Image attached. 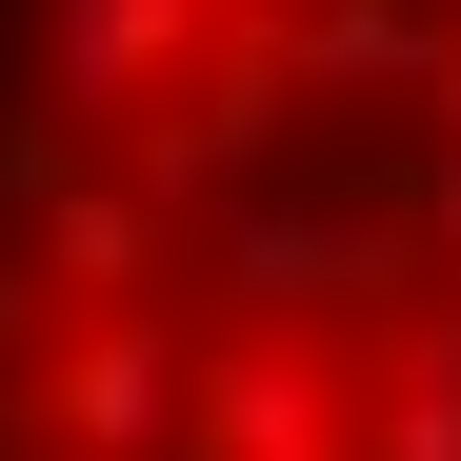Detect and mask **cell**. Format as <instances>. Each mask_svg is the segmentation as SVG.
Listing matches in <instances>:
<instances>
[{
  "label": "cell",
  "instance_id": "6da1fadb",
  "mask_svg": "<svg viewBox=\"0 0 461 461\" xmlns=\"http://www.w3.org/2000/svg\"><path fill=\"white\" fill-rule=\"evenodd\" d=\"M0 461H461V0H21Z\"/></svg>",
  "mask_w": 461,
  "mask_h": 461
}]
</instances>
